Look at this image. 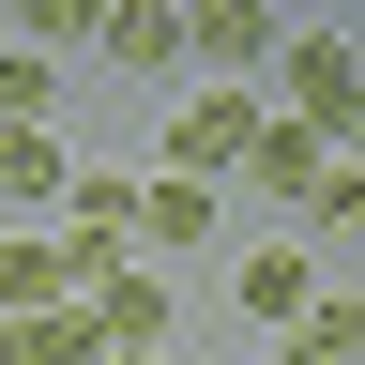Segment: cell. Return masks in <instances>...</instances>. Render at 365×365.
Instances as JSON below:
<instances>
[{
    "label": "cell",
    "instance_id": "1",
    "mask_svg": "<svg viewBox=\"0 0 365 365\" xmlns=\"http://www.w3.org/2000/svg\"><path fill=\"white\" fill-rule=\"evenodd\" d=\"M274 61H289V122L319 137V153H335V137H365V61L335 31H304V46H274Z\"/></svg>",
    "mask_w": 365,
    "mask_h": 365
},
{
    "label": "cell",
    "instance_id": "2",
    "mask_svg": "<svg viewBox=\"0 0 365 365\" xmlns=\"http://www.w3.org/2000/svg\"><path fill=\"white\" fill-rule=\"evenodd\" d=\"M274 46H289L274 0H198V16H182V61H213V76H259Z\"/></svg>",
    "mask_w": 365,
    "mask_h": 365
},
{
    "label": "cell",
    "instance_id": "3",
    "mask_svg": "<svg viewBox=\"0 0 365 365\" xmlns=\"http://www.w3.org/2000/svg\"><path fill=\"white\" fill-rule=\"evenodd\" d=\"M244 137H259V107H244V91L182 107V122H168V182H228V168H244Z\"/></svg>",
    "mask_w": 365,
    "mask_h": 365
},
{
    "label": "cell",
    "instance_id": "4",
    "mask_svg": "<svg viewBox=\"0 0 365 365\" xmlns=\"http://www.w3.org/2000/svg\"><path fill=\"white\" fill-rule=\"evenodd\" d=\"M0 365H107V319L91 304H31V319H0Z\"/></svg>",
    "mask_w": 365,
    "mask_h": 365
},
{
    "label": "cell",
    "instance_id": "5",
    "mask_svg": "<svg viewBox=\"0 0 365 365\" xmlns=\"http://www.w3.org/2000/svg\"><path fill=\"white\" fill-rule=\"evenodd\" d=\"M91 46H107L122 76H153V61H182V16L168 0H91Z\"/></svg>",
    "mask_w": 365,
    "mask_h": 365
},
{
    "label": "cell",
    "instance_id": "6",
    "mask_svg": "<svg viewBox=\"0 0 365 365\" xmlns=\"http://www.w3.org/2000/svg\"><path fill=\"white\" fill-rule=\"evenodd\" d=\"M319 168H335V153H319L304 122H259V137H244V182H259V198H289V213L319 198Z\"/></svg>",
    "mask_w": 365,
    "mask_h": 365
},
{
    "label": "cell",
    "instance_id": "7",
    "mask_svg": "<svg viewBox=\"0 0 365 365\" xmlns=\"http://www.w3.org/2000/svg\"><path fill=\"white\" fill-rule=\"evenodd\" d=\"M61 137H46V122H0V198H16V213H61Z\"/></svg>",
    "mask_w": 365,
    "mask_h": 365
},
{
    "label": "cell",
    "instance_id": "8",
    "mask_svg": "<svg viewBox=\"0 0 365 365\" xmlns=\"http://www.w3.org/2000/svg\"><path fill=\"white\" fill-rule=\"evenodd\" d=\"M61 228L122 259V244H137V182H122V168H91V182H61Z\"/></svg>",
    "mask_w": 365,
    "mask_h": 365
},
{
    "label": "cell",
    "instance_id": "9",
    "mask_svg": "<svg viewBox=\"0 0 365 365\" xmlns=\"http://www.w3.org/2000/svg\"><path fill=\"white\" fill-rule=\"evenodd\" d=\"M137 244H213V182H137Z\"/></svg>",
    "mask_w": 365,
    "mask_h": 365
},
{
    "label": "cell",
    "instance_id": "10",
    "mask_svg": "<svg viewBox=\"0 0 365 365\" xmlns=\"http://www.w3.org/2000/svg\"><path fill=\"white\" fill-rule=\"evenodd\" d=\"M91 319H107V350H168V289H153V274H107Z\"/></svg>",
    "mask_w": 365,
    "mask_h": 365
},
{
    "label": "cell",
    "instance_id": "11",
    "mask_svg": "<svg viewBox=\"0 0 365 365\" xmlns=\"http://www.w3.org/2000/svg\"><path fill=\"white\" fill-rule=\"evenodd\" d=\"M244 304L274 319V335H289V319H304L319 289H304V259H289V244H244Z\"/></svg>",
    "mask_w": 365,
    "mask_h": 365
},
{
    "label": "cell",
    "instance_id": "12",
    "mask_svg": "<svg viewBox=\"0 0 365 365\" xmlns=\"http://www.w3.org/2000/svg\"><path fill=\"white\" fill-rule=\"evenodd\" d=\"M274 365H365V304H304Z\"/></svg>",
    "mask_w": 365,
    "mask_h": 365
},
{
    "label": "cell",
    "instance_id": "13",
    "mask_svg": "<svg viewBox=\"0 0 365 365\" xmlns=\"http://www.w3.org/2000/svg\"><path fill=\"white\" fill-rule=\"evenodd\" d=\"M61 107V76H46V46H16V61H0V122H46Z\"/></svg>",
    "mask_w": 365,
    "mask_h": 365
},
{
    "label": "cell",
    "instance_id": "14",
    "mask_svg": "<svg viewBox=\"0 0 365 365\" xmlns=\"http://www.w3.org/2000/svg\"><path fill=\"white\" fill-rule=\"evenodd\" d=\"M107 365H153V350H107Z\"/></svg>",
    "mask_w": 365,
    "mask_h": 365
}]
</instances>
